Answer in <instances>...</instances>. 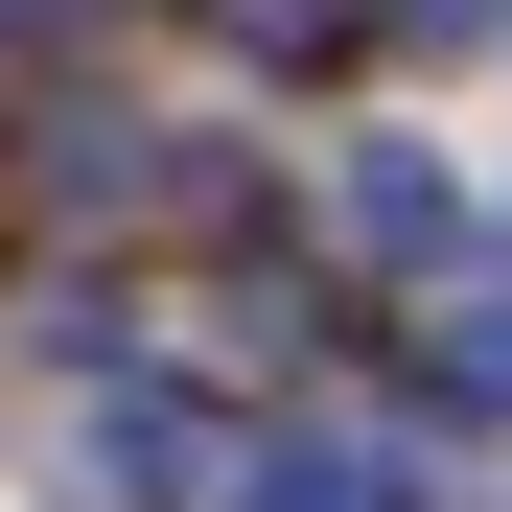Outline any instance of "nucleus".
I'll list each match as a JSON object with an SVG mask.
<instances>
[{
    "mask_svg": "<svg viewBox=\"0 0 512 512\" xmlns=\"http://www.w3.org/2000/svg\"><path fill=\"white\" fill-rule=\"evenodd\" d=\"M256 512H419V466H396V443H280Z\"/></svg>",
    "mask_w": 512,
    "mask_h": 512,
    "instance_id": "nucleus-4",
    "label": "nucleus"
},
{
    "mask_svg": "<svg viewBox=\"0 0 512 512\" xmlns=\"http://www.w3.org/2000/svg\"><path fill=\"white\" fill-rule=\"evenodd\" d=\"M210 24H233L256 70H303V47H350V24H373V0H210Z\"/></svg>",
    "mask_w": 512,
    "mask_h": 512,
    "instance_id": "nucleus-5",
    "label": "nucleus"
},
{
    "mask_svg": "<svg viewBox=\"0 0 512 512\" xmlns=\"http://www.w3.org/2000/svg\"><path fill=\"white\" fill-rule=\"evenodd\" d=\"M70 466H94V489H210V419H187V396H94Z\"/></svg>",
    "mask_w": 512,
    "mask_h": 512,
    "instance_id": "nucleus-2",
    "label": "nucleus"
},
{
    "mask_svg": "<svg viewBox=\"0 0 512 512\" xmlns=\"http://www.w3.org/2000/svg\"><path fill=\"white\" fill-rule=\"evenodd\" d=\"M512 24V0H373V47H419V70H443V47H489Z\"/></svg>",
    "mask_w": 512,
    "mask_h": 512,
    "instance_id": "nucleus-6",
    "label": "nucleus"
},
{
    "mask_svg": "<svg viewBox=\"0 0 512 512\" xmlns=\"http://www.w3.org/2000/svg\"><path fill=\"white\" fill-rule=\"evenodd\" d=\"M326 233H350V256H443V233H466V187H443L419 140H350V163H326Z\"/></svg>",
    "mask_w": 512,
    "mask_h": 512,
    "instance_id": "nucleus-1",
    "label": "nucleus"
},
{
    "mask_svg": "<svg viewBox=\"0 0 512 512\" xmlns=\"http://www.w3.org/2000/svg\"><path fill=\"white\" fill-rule=\"evenodd\" d=\"M419 396H443V419H512V303H489V280L419 326Z\"/></svg>",
    "mask_w": 512,
    "mask_h": 512,
    "instance_id": "nucleus-3",
    "label": "nucleus"
}]
</instances>
